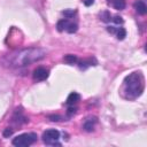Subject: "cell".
<instances>
[{
    "label": "cell",
    "instance_id": "cell-7",
    "mask_svg": "<svg viewBox=\"0 0 147 147\" xmlns=\"http://www.w3.org/2000/svg\"><path fill=\"white\" fill-rule=\"evenodd\" d=\"M79 99H80V95H79L77 92H71V93L68 95L65 103H67L68 106H74V105H76V103L79 101Z\"/></svg>",
    "mask_w": 147,
    "mask_h": 147
},
{
    "label": "cell",
    "instance_id": "cell-9",
    "mask_svg": "<svg viewBox=\"0 0 147 147\" xmlns=\"http://www.w3.org/2000/svg\"><path fill=\"white\" fill-rule=\"evenodd\" d=\"M108 2L117 10H122L125 8V0H108Z\"/></svg>",
    "mask_w": 147,
    "mask_h": 147
},
{
    "label": "cell",
    "instance_id": "cell-21",
    "mask_svg": "<svg viewBox=\"0 0 147 147\" xmlns=\"http://www.w3.org/2000/svg\"><path fill=\"white\" fill-rule=\"evenodd\" d=\"M49 118L52 119V121H60L59 118H61L60 116H57V115H54V116H49Z\"/></svg>",
    "mask_w": 147,
    "mask_h": 147
},
{
    "label": "cell",
    "instance_id": "cell-16",
    "mask_svg": "<svg viewBox=\"0 0 147 147\" xmlns=\"http://www.w3.org/2000/svg\"><path fill=\"white\" fill-rule=\"evenodd\" d=\"M111 21H113L114 23H116V24H122V23H123V18H122L121 16H118V15H115V16L111 18Z\"/></svg>",
    "mask_w": 147,
    "mask_h": 147
},
{
    "label": "cell",
    "instance_id": "cell-8",
    "mask_svg": "<svg viewBox=\"0 0 147 147\" xmlns=\"http://www.w3.org/2000/svg\"><path fill=\"white\" fill-rule=\"evenodd\" d=\"M134 9H136V10H137V13H138V14H140V15H145V14H146V11H147V7H146L145 2H144V1H141V0H139V1H137V2H134Z\"/></svg>",
    "mask_w": 147,
    "mask_h": 147
},
{
    "label": "cell",
    "instance_id": "cell-12",
    "mask_svg": "<svg viewBox=\"0 0 147 147\" xmlns=\"http://www.w3.org/2000/svg\"><path fill=\"white\" fill-rule=\"evenodd\" d=\"M77 29H78V26H77V24H76V23L69 22V23H68V25H67V28H65V31H67V32H69V33H74V32H76V31H77Z\"/></svg>",
    "mask_w": 147,
    "mask_h": 147
},
{
    "label": "cell",
    "instance_id": "cell-17",
    "mask_svg": "<svg viewBox=\"0 0 147 147\" xmlns=\"http://www.w3.org/2000/svg\"><path fill=\"white\" fill-rule=\"evenodd\" d=\"M75 113H76V108H75L74 106H69L68 111H67V115H68V116H72Z\"/></svg>",
    "mask_w": 147,
    "mask_h": 147
},
{
    "label": "cell",
    "instance_id": "cell-2",
    "mask_svg": "<svg viewBox=\"0 0 147 147\" xmlns=\"http://www.w3.org/2000/svg\"><path fill=\"white\" fill-rule=\"evenodd\" d=\"M144 91V78L140 72H132L124 79L125 98L133 100L138 98Z\"/></svg>",
    "mask_w": 147,
    "mask_h": 147
},
{
    "label": "cell",
    "instance_id": "cell-19",
    "mask_svg": "<svg viewBox=\"0 0 147 147\" xmlns=\"http://www.w3.org/2000/svg\"><path fill=\"white\" fill-rule=\"evenodd\" d=\"M117 29H118V28H115V26H108V28H107L108 32H110V33H116Z\"/></svg>",
    "mask_w": 147,
    "mask_h": 147
},
{
    "label": "cell",
    "instance_id": "cell-14",
    "mask_svg": "<svg viewBox=\"0 0 147 147\" xmlns=\"http://www.w3.org/2000/svg\"><path fill=\"white\" fill-rule=\"evenodd\" d=\"M116 36H117V39L123 40V39L125 38V36H126V31H125V29H124V28H118L117 31H116Z\"/></svg>",
    "mask_w": 147,
    "mask_h": 147
},
{
    "label": "cell",
    "instance_id": "cell-18",
    "mask_svg": "<svg viewBox=\"0 0 147 147\" xmlns=\"http://www.w3.org/2000/svg\"><path fill=\"white\" fill-rule=\"evenodd\" d=\"M13 134V130L11 129H9V127H7V129H5V131H3V137H9V136H11Z\"/></svg>",
    "mask_w": 147,
    "mask_h": 147
},
{
    "label": "cell",
    "instance_id": "cell-20",
    "mask_svg": "<svg viewBox=\"0 0 147 147\" xmlns=\"http://www.w3.org/2000/svg\"><path fill=\"white\" fill-rule=\"evenodd\" d=\"M94 3V0H84V5L85 6H91Z\"/></svg>",
    "mask_w": 147,
    "mask_h": 147
},
{
    "label": "cell",
    "instance_id": "cell-4",
    "mask_svg": "<svg viewBox=\"0 0 147 147\" xmlns=\"http://www.w3.org/2000/svg\"><path fill=\"white\" fill-rule=\"evenodd\" d=\"M59 139H60V132L55 129H48L42 133V140L46 145L60 146L61 144L59 142Z\"/></svg>",
    "mask_w": 147,
    "mask_h": 147
},
{
    "label": "cell",
    "instance_id": "cell-6",
    "mask_svg": "<svg viewBox=\"0 0 147 147\" xmlns=\"http://www.w3.org/2000/svg\"><path fill=\"white\" fill-rule=\"evenodd\" d=\"M96 124V117H90V118H87L85 122H84V124H83V129L85 130V131H87V132H91L93 129H94V125Z\"/></svg>",
    "mask_w": 147,
    "mask_h": 147
},
{
    "label": "cell",
    "instance_id": "cell-3",
    "mask_svg": "<svg viewBox=\"0 0 147 147\" xmlns=\"http://www.w3.org/2000/svg\"><path fill=\"white\" fill-rule=\"evenodd\" d=\"M37 140L36 133H22L17 137H15L11 141V144L16 147H28L32 145Z\"/></svg>",
    "mask_w": 147,
    "mask_h": 147
},
{
    "label": "cell",
    "instance_id": "cell-13",
    "mask_svg": "<svg viewBox=\"0 0 147 147\" xmlns=\"http://www.w3.org/2000/svg\"><path fill=\"white\" fill-rule=\"evenodd\" d=\"M100 17H101V20H102L103 22H110V21H111V15H110V13H109L108 10L102 11V13L100 14Z\"/></svg>",
    "mask_w": 147,
    "mask_h": 147
},
{
    "label": "cell",
    "instance_id": "cell-15",
    "mask_svg": "<svg viewBox=\"0 0 147 147\" xmlns=\"http://www.w3.org/2000/svg\"><path fill=\"white\" fill-rule=\"evenodd\" d=\"M62 14H63L67 18H71V17L76 14V10H75V9H65V10L62 11Z\"/></svg>",
    "mask_w": 147,
    "mask_h": 147
},
{
    "label": "cell",
    "instance_id": "cell-1",
    "mask_svg": "<svg viewBox=\"0 0 147 147\" xmlns=\"http://www.w3.org/2000/svg\"><path fill=\"white\" fill-rule=\"evenodd\" d=\"M45 56H46V52L42 48L30 47L6 55V57L3 59V63L10 68H21L29 65L33 62L40 61Z\"/></svg>",
    "mask_w": 147,
    "mask_h": 147
},
{
    "label": "cell",
    "instance_id": "cell-10",
    "mask_svg": "<svg viewBox=\"0 0 147 147\" xmlns=\"http://www.w3.org/2000/svg\"><path fill=\"white\" fill-rule=\"evenodd\" d=\"M68 23H69L68 18H63V20H60V21L57 22V24H56V28H57V30H59L60 32H61V31H63V30H65V28H67Z\"/></svg>",
    "mask_w": 147,
    "mask_h": 147
},
{
    "label": "cell",
    "instance_id": "cell-11",
    "mask_svg": "<svg viewBox=\"0 0 147 147\" xmlns=\"http://www.w3.org/2000/svg\"><path fill=\"white\" fill-rule=\"evenodd\" d=\"M63 60H64V62H67V63H69V64H74V63H76V62L78 61L77 56H76V55H72V54L65 55Z\"/></svg>",
    "mask_w": 147,
    "mask_h": 147
},
{
    "label": "cell",
    "instance_id": "cell-5",
    "mask_svg": "<svg viewBox=\"0 0 147 147\" xmlns=\"http://www.w3.org/2000/svg\"><path fill=\"white\" fill-rule=\"evenodd\" d=\"M48 70L42 67H39L33 71V78L36 80H45L48 77Z\"/></svg>",
    "mask_w": 147,
    "mask_h": 147
}]
</instances>
